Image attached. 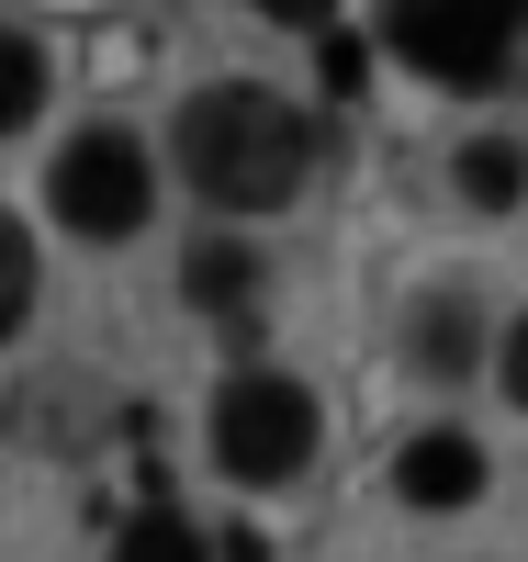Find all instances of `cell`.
Listing matches in <instances>:
<instances>
[{
	"label": "cell",
	"mask_w": 528,
	"mask_h": 562,
	"mask_svg": "<svg viewBox=\"0 0 528 562\" xmlns=\"http://www.w3.org/2000/svg\"><path fill=\"white\" fill-rule=\"evenodd\" d=\"M304 169H315V135H304L293 102H270V90H248V79L191 90V113H180V180L203 203L281 214V203L304 192Z\"/></svg>",
	"instance_id": "6da1fadb"
},
{
	"label": "cell",
	"mask_w": 528,
	"mask_h": 562,
	"mask_svg": "<svg viewBox=\"0 0 528 562\" xmlns=\"http://www.w3.org/2000/svg\"><path fill=\"white\" fill-rule=\"evenodd\" d=\"M528 0H382V45L405 68H427L439 90H495L506 45H517Z\"/></svg>",
	"instance_id": "7a4b0ae2"
},
{
	"label": "cell",
	"mask_w": 528,
	"mask_h": 562,
	"mask_svg": "<svg viewBox=\"0 0 528 562\" xmlns=\"http://www.w3.org/2000/svg\"><path fill=\"white\" fill-rule=\"evenodd\" d=\"M214 461L236 484H293L315 461V394L281 383V371H236L214 394Z\"/></svg>",
	"instance_id": "3957f363"
},
{
	"label": "cell",
	"mask_w": 528,
	"mask_h": 562,
	"mask_svg": "<svg viewBox=\"0 0 528 562\" xmlns=\"http://www.w3.org/2000/svg\"><path fill=\"white\" fill-rule=\"evenodd\" d=\"M45 203H57L68 237H135L147 203H158V169H147V147H135L124 124H90V135H68V158L45 169Z\"/></svg>",
	"instance_id": "277c9868"
},
{
	"label": "cell",
	"mask_w": 528,
	"mask_h": 562,
	"mask_svg": "<svg viewBox=\"0 0 528 562\" xmlns=\"http://www.w3.org/2000/svg\"><path fill=\"white\" fill-rule=\"evenodd\" d=\"M394 495H405V506H472V495H484V450H472L461 428H427V439H405V461H394Z\"/></svg>",
	"instance_id": "5b68a950"
},
{
	"label": "cell",
	"mask_w": 528,
	"mask_h": 562,
	"mask_svg": "<svg viewBox=\"0 0 528 562\" xmlns=\"http://www.w3.org/2000/svg\"><path fill=\"white\" fill-rule=\"evenodd\" d=\"M461 192H472V214H517L528 203V158L506 135H484V147H461Z\"/></svg>",
	"instance_id": "8992f818"
},
{
	"label": "cell",
	"mask_w": 528,
	"mask_h": 562,
	"mask_svg": "<svg viewBox=\"0 0 528 562\" xmlns=\"http://www.w3.org/2000/svg\"><path fill=\"white\" fill-rule=\"evenodd\" d=\"M113 562H203V529H191L180 506L158 495V506H135V518H124V540H113Z\"/></svg>",
	"instance_id": "52a82bcc"
},
{
	"label": "cell",
	"mask_w": 528,
	"mask_h": 562,
	"mask_svg": "<svg viewBox=\"0 0 528 562\" xmlns=\"http://www.w3.org/2000/svg\"><path fill=\"white\" fill-rule=\"evenodd\" d=\"M180 281H191V304L236 315V304H248V281H259V259H248V248H225V237H203V248L180 259Z\"/></svg>",
	"instance_id": "ba28073f"
},
{
	"label": "cell",
	"mask_w": 528,
	"mask_h": 562,
	"mask_svg": "<svg viewBox=\"0 0 528 562\" xmlns=\"http://www.w3.org/2000/svg\"><path fill=\"white\" fill-rule=\"evenodd\" d=\"M45 113V45L34 34H0V135H23Z\"/></svg>",
	"instance_id": "9c48e42d"
},
{
	"label": "cell",
	"mask_w": 528,
	"mask_h": 562,
	"mask_svg": "<svg viewBox=\"0 0 528 562\" xmlns=\"http://www.w3.org/2000/svg\"><path fill=\"white\" fill-rule=\"evenodd\" d=\"M23 315H34V237L0 214V338H12Z\"/></svg>",
	"instance_id": "30bf717a"
},
{
	"label": "cell",
	"mask_w": 528,
	"mask_h": 562,
	"mask_svg": "<svg viewBox=\"0 0 528 562\" xmlns=\"http://www.w3.org/2000/svg\"><path fill=\"white\" fill-rule=\"evenodd\" d=\"M416 360H427V371H472V315H461V304H427V315H416Z\"/></svg>",
	"instance_id": "8fae6325"
},
{
	"label": "cell",
	"mask_w": 528,
	"mask_h": 562,
	"mask_svg": "<svg viewBox=\"0 0 528 562\" xmlns=\"http://www.w3.org/2000/svg\"><path fill=\"white\" fill-rule=\"evenodd\" d=\"M315 79H326V90H338V102H349V90L371 79V45H360V34H338V23H326V34H315Z\"/></svg>",
	"instance_id": "7c38bea8"
},
{
	"label": "cell",
	"mask_w": 528,
	"mask_h": 562,
	"mask_svg": "<svg viewBox=\"0 0 528 562\" xmlns=\"http://www.w3.org/2000/svg\"><path fill=\"white\" fill-rule=\"evenodd\" d=\"M259 12L293 23V34H326V23H338V0H259Z\"/></svg>",
	"instance_id": "4fadbf2b"
},
{
	"label": "cell",
	"mask_w": 528,
	"mask_h": 562,
	"mask_svg": "<svg viewBox=\"0 0 528 562\" xmlns=\"http://www.w3.org/2000/svg\"><path fill=\"white\" fill-rule=\"evenodd\" d=\"M495 371H506V394H517V405H528V315H517V326H506V349H495Z\"/></svg>",
	"instance_id": "5bb4252c"
}]
</instances>
